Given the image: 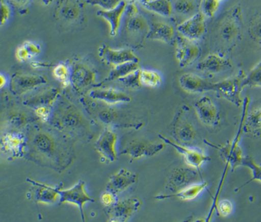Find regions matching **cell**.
Listing matches in <instances>:
<instances>
[{
    "label": "cell",
    "mask_w": 261,
    "mask_h": 222,
    "mask_svg": "<svg viewBox=\"0 0 261 222\" xmlns=\"http://www.w3.org/2000/svg\"><path fill=\"white\" fill-rule=\"evenodd\" d=\"M243 30L242 8L237 6L229 9L218 23L215 31L217 42L224 48H232L243 37Z\"/></svg>",
    "instance_id": "cell-1"
},
{
    "label": "cell",
    "mask_w": 261,
    "mask_h": 222,
    "mask_svg": "<svg viewBox=\"0 0 261 222\" xmlns=\"http://www.w3.org/2000/svg\"><path fill=\"white\" fill-rule=\"evenodd\" d=\"M246 77L245 70H240L235 77L216 83L215 92L219 97L229 101L237 107L243 105L242 92L244 89L243 81Z\"/></svg>",
    "instance_id": "cell-2"
},
{
    "label": "cell",
    "mask_w": 261,
    "mask_h": 222,
    "mask_svg": "<svg viewBox=\"0 0 261 222\" xmlns=\"http://www.w3.org/2000/svg\"><path fill=\"white\" fill-rule=\"evenodd\" d=\"M200 56V46L196 42L177 34L176 39V58L180 67H187L191 65Z\"/></svg>",
    "instance_id": "cell-3"
},
{
    "label": "cell",
    "mask_w": 261,
    "mask_h": 222,
    "mask_svg": "<svg viewBox=\"0 0 261 222\" xmlns=\"http://www.w3.org/2000/svg\"><path fill=\"white\" fill-rule=\"evenodd\" d=\"M125 20V31L130 37H147L150 24L139 12L135 3L128 5Z\"/></svg>",
    "instance_id": "cell-4"
},
{
    "label": "cell",
    "mask_w": 261,
    "mask_h": 222,
    "mask_svg": "<svg viewBox=\"0 0 261 222\" xmlns=\"http://www.w3.org/2000/svg\"><path fill=\"white\" fill-rule=\"evenodd\" d=\"M142 206V201L138 198H126L116 201L108 210L109 221H127L132 218Z\"/></svg>",
    "instance_id": "cell-5"
},
{
    "label": "cell",
    "mask_w": 261,
    "mask_h": 222,
    "mask_svg": "<svg viewBox=\"0 0 261 222\" xmlns=\"http://www.w3.org/2000/svg\"><path fill=\"white\" fill-rule=\"evenodd\" d=\"M159 137L163 140V142L169 144L170 146L174 147L179 154H181L189 166L193 167L196 169H199L205 162L210 160L208 156L202 150L196 147H188L181 143L175 142L162 135H159Z\"/></svg>",
    "instance_id": "cell-6"
},
{
    "label": "cell",
    "mask_w": 261,
    "mask_h": 222,
    "mask_svg": "<svg viewBox=\"0 0 261 222\" xmlns=\"http://www.w3.org/2000/svg\"><path fill=\"white\" fill-rule=\"evenodd\" d=\"M89 202H94V200L86 191V185L83 181H80L68 190H60V203L78 206L83 221H85L84 206Z\"/></svg>",
    "instance_id": "cell-7"
},
{
    "label": "cell",
    "mask_w": 261,
    "mask_h": 222,
    "mask_svg": "<svg viewBox=\"0 0 261 222\" xmlns=\"http://www.w3.org/2000/svg\"><path fill=\"white\" fill-rule=\"evenodd\" d=\"M98 56L105 64L113 67L128 62H140V58L130 48L114 50L103 45L98 50Z\"/></svg>",
    "instance_id": "cell-8"
},
{
    "label": "cell",
    "mask_w": 261,
    "mask_h": 222,
    "mask_svg": "<svg viewBox=\"0 0 261 222\" xmlns=\"http://www.w3.org/2000/svg\"><path fill=\"white\" fill-rule=\"evenodd\" d=\"M205 19L202 12H198L180 23L177 33L190 40H200L206 33Z\"/></svg>",
    "instance_id": "cell-9"
},
{
    "label": "cell",
    "mask_w": 261,
    "mask_h": 222,
    "mask_svg": "<svg viewBox=\"0 0 261 222\" xmlns=\"http://www.w3.org/2000/svg\"><path fill=\"white\" fill-rule=\"evenodd\" d=\"M70 70L71 84L78 90H82L95 83V70L86 63L75 61L70 65Z\"/></svg>",
    "instance_id": "cell-10"
},
{
    "label": "cell",
    "mask_w": 261,
    "mask_h": 222,
    "mask_svg": "<svg viewBox=\"0 0 261 222\" xmlns=\"http://www.w3.org/2000/svg\"><path fill=\"white\" fill-rule=\"evenodd\" d=\"M47 83V79L42 76L17 73L14 74L11 79L10 89L15 94H20Z\"/></svg>",
    "instance_id": "cell-11"
},
{
    "label": "cell",
    "mask_w": 261,
    "mask_h": 222,
    "mask_svg": "<svg viewBox=\"0 0 261 222\" xmlns=\"http://www.w3.org/2000/svg\"><path fill=\"white\" fill-rule=\"evenodd\" d=\"M193 167H178L174 168L170 175L168 187L172 191L177 192L187 186L196 183L199 175Z\"/></svg>",
    "instance_id": "cell-12"
},
{
    "label": "cell",
    "mask_w": 261,
    "mask_h": 222,
    "mask_svg": "<svg viewBox=\"0 0 261 222\" xmlns=\"http://www.w3.org/2000/svg\"><path fill=\"white\" fill-rule=\"evenodd\" d=\"M179 83L184 90L192 94H200L214 91L216 83H212L200 76L193 73H187L180 76Z\"/></svg>",
    "instance_id": "cell-13"
},
{
    "label": "cell",
    "mask_w": 261,
    "mask_h": 222,
    "mask_svg": "<svg viewBox=\"0 0 261 222\" xmlns=\"http://www.w3.org/2000/svg\"><path fill=\"white\" fill-rule=\"evenodd\" d=\"M196 114L201 122L209 127H215L220 121V113L218 107L208 96L199 99L195 105Z\"/></svg>",
    "instance_id": "cell-14"
},
{
    "label": "cell",
    "mask_w": 261,
    "mask_h": 222,
    "mask_svg": "<svg viewBox=\"0 0 261 222\" xmlns=\"http://www.w3.org/2000/svg\"><path fill=\"white\" fill-rule=\"evenodd\" d=\"M56 13L61 21L72 24L81 18L83 9L77 0H56Z\"/></svg>",
    "instance_id": "cell-15"
},
{
    "label": "cell",
    "mask_w": 261,
    "mask_h": 222,
    "mask_svg": "<svg viewBox=\"0 0 261 222\" xmlns=\"http://www.w3.org/2000/svg\"><path fill=\"white\" fill-rule=\"evenodd\" d=\"M166 143H151L133 141L121 154L128 155L133 160L144 157H152L166 147Z\"/></svg>",
    "instance_id": "cell-16"
},
{
    "label": "cell",
    "mask_w": 261,
    "mask_h": 222,
    "mask_svg": "<svg viewBox=\"0 0 261 222\" xmlns=\"http://www.w3.org/2000/svg\"><path fill=\"white\" fill-rule=\"evenodd\" d=\"M138 176L127 168H121L119 171L110 178L106 186V190L114 193L116 196L125 191L130 186L136 183Z\"/></svg>",
    "instance_id": "cell-17"
},
{
    "label": "cell",
    "mask_w": 261,
    "mask_h": 222,
    "mask_svg": "<svg viewBox=\"0 0 261 222\" xmlns=\"http://www.w3.org/2000/svg\"><path fill=\"white\" fill-rule=\"evenodd\" d=\"M116 141H117V135L108 128L103 130L97 140L96 144L97 151L99 154L108 161L113 162L117 160Z\"/></svg>",
    "instance_id": "cell-18"
},
{
    "label": "cell",
    "mask_w": 261,
    "mask_h": 222,
    "mask_svg": "<svg viewBox=\"0 0 261 222\" xmlns=\"http://www.w3.org/2000/svg\"><path fill=\"white\" fill-rule=\"evenodd\" d=\"M232 64L230 60L226 58L224 55L213 53L208 55L198 64L197 68L201 71L216 74L224 72L232 68Z\"/></svg>",
    "instance_id": "cell-19"
},
{
    "label": "cell",
    "mask_w": 261,
    "mask_h": 222,
    "mask_svg": "<svg viewBox=\"0 0 261 222\" xmlns=\"http://www.w3.org/2000/svg\"><path fill=\"white\" fill-rule=\"evenodd\" d=\"M128 1L122 0L119 5L114 9L110 10H100L97 12V15L102 17L110 23L111 27V35L116 37L119 34L122 25V18L125 15L127 7H128Z\"/></svg>",
    "instance_id": "cell-20"
},
{
    "label": "cell",
    "mask_w": 261,
    "mask_h": 222,
    "mask_svg": "<svg viewBox=\"0 0 261 222\" xmlns=\"http://www.w3.org/2000/svg\"><path fill=\"white\" fill-rule=\"evenodd\" d=\"M173 132L174 137L181 144H190L197 136L196 129L182 113L177 115L173 126Z\"/></svg>",
    "instance_id": "cell-21"
},
{
    "label": "cell",
    "mask_w": 261,
    "mask_h": 222,
    "mask_svg": "<svg viewBox=\"0 0 261 222\" xmlns=\"http://www.w3.org/2000/svg\"><path fill=\"white\" fill-rule=\"evenodd\" d=\"M89 95L92 98L109 104V105L126 103L132 101V96L129 94L113 88L95 89L89 93Z\"/></svg>",
    "instance_id": "cell-22"
},
{
    "label": "cell",
    "mask_w": 261,
    "mask_h": 222,
    "mask_svg": "<svg viewBox=\"0 0 261 222\" xmlns=\"http://www.w3.org/2000/svg\"><path fill=\"white\" fill-rule=\"evenodd\" d=\"M2 149L5 152L12 154V157H20L24 153L26 140L24 135L18 132H9L3 137Z\"/></svg>",
    "instance_id": "cell-23"
},
{
    "label": "cell",
    "mask_w": 261,
    "mask_h": 222,
    "mask_svg": "<svg viewBox=\"0 0 261 222\" xmlns=\"http://www.w3.org/2000/svg\"><path fill=\"white\" fill-rule=\"evenodd\" d=\"M28 181L35 187L34 195L38 203L51 204L56 202L58 198L60 199V190L62 188V185L51 187L31 179H28Z\"/></svg>",
    "instance_id": "cell-24"
},
{
    "label": "cell",
    "mask_w": 261,
    "mask_h": 222,
    "mask_svg": "<svg viewBox=\"0 0 261 222\" xmlns=\"http://www.w3.org/2000/svg\"><path fill=\"white\" fill-rule=\"evenodd\" d=\"M147 38L152 40L171 43L175 37V30L172 25L163 21H154L150 23Z\"/></svg>",
    "instance_id": "cell-25"
},
{
    "label": "cell",
    "mask_w": 261,
    "mask_h": 222,
    "mask_svg": "<svg viewBox=\"0 0 261 222\" xmlns=\"http://www.w3.org/2000/svg\"><path fill=\"white\" fill-rule=\"evenodd\" d=\"M207 185H208V182H196L180 189L173 194L161 195V196H155V198L158 200H166L168 198H176L183 201H193L207 188Z\"/></svg>",
    "instance_id": "cell-26"
},
{
    "label": "cell",
    "mask_w": 261,
    "mask_h": 222,
    "mask_svg": "<svg viewBox=\"0 0 261 222\" xmlns=\"http://www.w3.org/2000/svg\"><path fill=\"white\" fill-rule=\"evenodd\" d=\"M199 0H175L173 3V11L182 17H190L198 13V9L200 8Z\"/></svg>",
    "instance_id": "cell-27"
},
{
    "label": "cell",
    "mask_w": 261,
    "mask_h": 222,
    "mask_svg": "<svg viewBox=\"0 0 261 222\" xmlns=\"http://www.w3.org/2000/svg\"><path fill=\"white\" fill-rule=\"evenodd\" d=\"M143 6L147 10L164 17L172 15L173 4L171 0H147L143 2Z\"/></svg>",
    "instance_id": "cell-28"
},
{
    "label": "cell",
    "mask_w": 261,
    "mask_h": 222,
    "mask_svg": "<svg viewBox=\"0 0 261 222\" xmlns=\"http://www.w3.org/2000/svg\"><path fill=\"white\" fill-rule=\"evenodd\" d=\"M140 70L139 63L128 62L121 65L116 66L113 67L107 80L113 81V80H122L128 77L130 74L136 73Z\"/></svg>",
    "instance_id": "cell-29"
},
{
    "label": "cell",
    "mask_w": 261,
    "mask_h": 222,
    "mask_svg": "<svg viewBox=\"0 0 261 222\" xmlns=\"http://www.w3.org/2000/svg\"><path fill=\"white\" fill-rule=\"evenodd\" d=\"M243 131L245 133L255 136L261 135V109L251 112L247 115L244 122Z\"/></svg>",
    "instance_id": "cell-30"
},
{
    "label": "cell",
    "mask_w": 261,
    "mask_h": 222,
    "mask_svg": "<svg viewBox=\"0 0 261 222\" xmlns=\"http://www.w3.org/2000/svg\"><path fill=\"white\" fill-rule=\"evenodd\" d=\"M139 80L141 86L149 88L159 87L163 81L158 72L149 69H140Z\"/></svg>",
    "instance_id": "cell-31"
},
{
    "label": "cell",
    "mask_w": 261,
    "mask_h": 222,
    "mask_svg": "<svg viewBox=\"0 0 261 222\" xmlns=\"http://www.w3.org/2000/svg\"><path fill=\"white\" fill-rule=\"evenodd\" d=\"M53 77L57 80L60 82L64 87H67L71 84L70 81V76H71V70L70 67L64 63H60L57 64L53 70Z\"/></svg>",
    "instance_id": "cell-32"
},
{
    "label": "cell",
    "mask_w": 261,
    "mask_h": 222,
    "mask_svg": "<svg viewBox=\"0 0 261 222\" xmlns=\"http://www.w3.org/2000/svg\"><path fill=\"white\" fill-rule=\"evenodd\" d=\"M248 34L254 42L261 45V12L251 17L248 24Z\"/></svg>",
    "instance_id": "cell-33"
},
{
    "label": "cell",
    "mask_w": 261,
    "mask_h": 222,
    "mask_svg": "<svg viewBox=\"0 0 261 222\" xmlns=\"http://www.w3.org/2000/svg\"><path fill=\"white\" fill-rule=\"evenodd\" d=\"M242 166L248 167V168L251 169V172H252V178H251L248 182H247L246 183L242 185L240 188L237 189L236 191H238L240 189L243 188L244 186L247 185L248 184L254 182V181H258V182H261V166L260 165L257 164L255 160H254L252 157H244Z\"/></svg>",
    "instance_id": "cell-34"
},
{
    "label": "cell",
    "mask_w": 261,
    "mask_h": 222,
    "mask_svg": "<svg viewBox=\"0 0 261 222\" xmlns=\"http://www.w3.org/2000/svg\"><path fill=\"white\" fill-rule=\"evenodd\" d=\"M221 4L219 0H201V12L205 18H214L219 12Z\"/></svg>",
    "instance_id": "cell-35"
},
{
    "label": "cell",
    "mask_w": 261,
    "mask_h": 222,
    "mask_svg": "<svg viewBox=\"0 0 261 222\" xmlns=\"http://www.w3.org/2000/svg\"><path fill=\"white\" fill-rule=\"evenodd\" d=\"M59 91L58 89H53L50 90L49 92L44 93L41 95L37 96L34 97L32 100L28 101L27 105H31V106H34L37 105L39 106H48V104L54 102L55 99L58 96Z\"/></svg>",
    "instance_id": "cell-36"
},
{
    "label": "cell",
    "mask_w": 261,
    "mask_h": 222,
    "mask_svg": "<svg viewBox=\"0 0 261 222\" xmlns=\"http://www.w3.org/2000/svg\"><path fill=\"white\" fill-rule=\"evenodd\" d=\"M244 88L246 86L251 87H261V61L248 75L243 81Z\"/></svg>",
    "instance_id": "cell-37"
},
{
    "label": "cell",
    "mask_w": 261,
    "mask_h": 222,
    "mask_svg": "<svg viewBox=\"0 0 261 222\" xmlns=\"http://www.w3.org/2000/svg\"><path fill=\"white\" fill-rule=\"evenodd\" d=\"M215 209L221 216L228 217L233 212V205L229 200H223V201H218Z\"/></svg>",
    "instance_id": "cell-38"
},
{
    "label": "cell",
    "mask_w": 261,
    "mask_h": 222,
    "mask_svg": "<svg viewBox=\"0 0 261 222\" xmlns=\"http://www.w3.org/2000/svg\"><path fill=\"white\" fill-rule=\"evenodd\" d=\"M89 4L98 6L103 10L114 9L122 0H86Z\"/></svg>",
    "instance_id": "cell-39"
},
{
    "label": "cell",
    "mask_w": 261,
    "mask_h": 222,
    "mask_svg": "<svg viewBox=\"0 0 261 222\" xmlns=\"http://www.w3.org/2000/svg\"><path fill=\"white\" fill-rule=\"evenodd\" d=\"M15 58L20 62H26V61L32 59L33 57L30 54L29 51L25 47V45L21 44L15 50Z\"/></svg>",
    "instance_id": "cell-40"
},
{
    "label": "cell",
    "mask_w": 261,
    "mask_h": 222,
    "mask_svg": "<svg viewBox=\"0 0 261 222\" xmlns=\"http://www.w3.org/2000/svg\"><path fill=\"white\" fill-rule=\"evenodd\" d=\"M10 5L9 3H2L0 7V24L4 26L11 17Z\"/></svg>",
    "instance_id": "cell-41"
},
{
    "label": "cell",
    "mask_w": 261,
    "mask_h": 222,
    "mask_svg": "<svg viewBox=\"0 0 261 222\" xmlns=\"http://www.w3.org/2000/svg\"><path fill=\"white\" fill-rule=\"evenodd\" d=\"M139 70L136 73L130 74L128 77L120 80L125 86H129V87L135 88L139 87L141 86L139 80Z\"/></svg>",
    "instance_id": "cell-42"
},
{
    "label": "cell",
    "mask_w": 261,
    "mask_h": 222,
    "mask_svg": "<svg viewBox=\"0 0 261 222\" xmlns=\"http://www.w3.org/2000/svg\"><path fill=\"white\" fill-rule=\"evenodd\" d=\"M117 201V196L108 190H106V192L100 196V202L103 206H108V207L113 206Z\"/></svg>",
    "instance_id": "cell-43"
},
{
    "label": "cell",
    "mask_w": 261,
    "mask_h": 222,
    "mask_svg": "<svg viewBox=\"0 0 261 222\" xmlns=\"http://www.w3.org/2000/svg\"><path fill=\"white\" fill-rule=\"evenodd\" d=\"M23 44L28 48L30 54L31 55L33 58L40 54L41 46L37 42H34V41H25L24 42H23Z\"/></svg>",
    "instance_id": "cell-44"
},
{
    "label": "cell",
    "mask_w": 261,
    "mask_h": 222,
    "mask_svg": "<svg viewBox=\"0 0 261 222\" xmlns=\"http://www.w3.org/2000/svg\"><path fill=\"white\" fill-rule=\"evenodd\" d=\"M36 114L42 122H47L50 117V109L48 106H39L36 108Z\"/></svg>",
    "instance_id": "cell-45"
},
{
    "label": "cell",
    "mask_w": 261,
    "mask_h": 222,
    "mask_svg": "<svg viewBox=\"0 0 261 222\" xmlns=\"http://www.w3.org/2000/svg\"><path fill=\"white\" fill-rule=\"evenodd\" d=\"M7 1L10 6L20 10V9L28 7L31 3V0H7Z\"/></svg>",
    "instance_id": "cell-46"
},
{
    "label": "cell",
    "mask_w": 261,
    "mask_h": 222,
    "mask_svg": "<svg viewBox=\"0 0 261 222\" xmlns=\"http://www.w3.org/2000/svg\"><path fill=\"white\" fill-rule=\"evenodd\" d=\"M6 83H7V78L4 74L1 73V75H0V86H1V88L4 87Z\"/></svg>",
    "instance_id": "cell-47"
},
{
    "label": "cell",
    "mask_w": 261,
    "mask_h": 222,
    "mask_svg": "<svg viewBox=\"0 0 261 222\" xmlns=\"http://www.w3.org/2000/svg\"><path fill=\"white\" fill-rule=\"evenodd\" d=\"M126 1H141V3H143V2L147 1V0H126Z\"/></svg>",
    "instance_id": "cell-48"
},
{
    "label": "cell",
    "mask_w": 261,
    "mask_h": 222,
    "mask_svg": "<svg viewBox=\"0 0 261 222\" xmlns=\"http://www.w3.org/2000/svg\"><path fill=\"white\" fill-rule=\"evenodd\" d=\"M42 1H43L44 3H51V2L53 1V0H42Z\"/></svg>",
    "instance_id": "cell-49"
},
{
    "label": "cell",
    "mask_w": 261,
    "mask_h": 222,
    "mask_svg": "<svg viewBox=\"0 0 261 222\" xmlns=\"http://www.w3.org/2000/svg\"><path fill=\"white\" fill-rule=\"evenodd\" d=\"M220 2H224L225 0H219Z\"/></svg>",
    "instance_id": "cell-50"
}]
</instances>
